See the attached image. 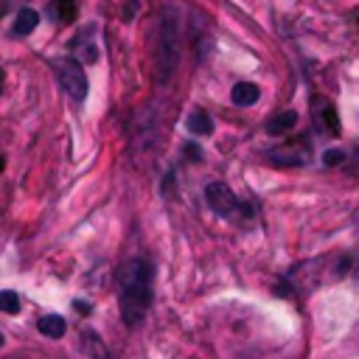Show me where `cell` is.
I'll use <instances>...</instances> for the list:
<instances>
[{
	"instance_id": "cell-19",
	"label": "cell",
	"mask_w": 359,
	"mask_h": 359,
	"mask_svg": "<svg viewBox=\"0 0 359 359\" xmlns=\"http://www.w3.org/2000/svg\"><path fill=\"white\" fill-rule=\"evenodd\" d=\"M6 168V157H3V151H0V171Z\"/></svg>"
},
{
	"instance_id": "cell-4",
	"label": "cell",
	"mask_w": 359,
	"mask_h": 359,
	"mask_svg": "<svg viewBox=\"0 0 359 359\" xmlns=\"http://www.w3.org/2000/svg\"><path fill=\"white\" fill-rule=\"evenodd\" d=\"M205 202L216 216H224V219H233L236 213H250V208L224 182H208L205 185Z\"/></svg>"
},
{
	"instance_id": "cell-22",
	"label": "cell",
	"mask_w": 359,
	"mask_h": 359,
	"mask_svg": "<svg viewBox=\"0 0 359 359\" xmlns=\"http://www.w3.org/2000/svg\"><path fill=\"white\" fill-rule=\"evenodd\" d=\"M0 348H3V334H0Z\"/></svg>"
},
{
	"instance_id": "cell-18",
	"label": "cell",
	"mask_w": 359,
	"mask_h": 359,
	"mask_svg": "<svg viewBox=\"0 0 359 359\" xmlns=\"http://www.w3.org/2000/svg\"><path fill=\"white\" fill-rule=\"evenodd\" d=\"M73 309H76V311H81V314H90V306H87L84 300H73Z\"/></svg>"
},
{
	"instance_id": "cell-12",
	"label": "cell",
	"mask_w": 359,
	"mask_h": 359,
	"mask_svg": "<svg viewBox=\"0 0 359 359\" xmlns=\"http://www.w3.org/2000/svg\"><path fill=\"white\" fill-rule=\"evenodd\" d=\"M81 351L87 353V359H115V356L107 351V345L101 342V337L93 334V331H84V334H81Z\"/></svg>"
},
{
	"instance_id": "cell-15",
	"label": "cell",
	"mask_w": 359,
	"mask_h": 359,
	"mask_svg": "<svg viewBox=\"0 0 359 359\" xmlns=\"http://www.w3.org/2000/svg\"><path fill=\"white\" fill-rule=\"evenodd\" d=\"M0 311L17 314V311H20V294L11 292V289H3V292H0Z\"/></svg>"
},
{
	"instance_id": "cell-14",
	"label": "cell",
	"mask_w": 359,
	"mask_h": 359,
	"mask_svg": "<svg viewBox=\"0 0 359 359\" xmlns=\"http://www.w3.org/2000/svg\"><path fill=\"white\" fill-rule=\"evenodd\" d=\"M294 123H297V112L294 109H283V112H278V115H272L266 121V132L269 135H286V132H292Z\"/></svg>"
},
{
	"instance_id": "cell-16",
	"label": "cell",
	"mask_w": 359,
	"mask_h": 359,
	"mask_svg": "<svg viewBox=\"0 0 359 359\" xmlns=\"http://www.w3.org/2000/svg\"><path fill=\"white\" fill-rule=\"evenodd\" d=\"M342 160H345V151H342V149H328V151L323 154V165H328V168H331V165H339Z\"/></svg>"
},
{
	"instance_id": "cell-11",
	"label": "cell",
	"mask_w": 359,
	"mask_h": 359,
	"mask_svg": "<svg viewBox=\"0 0 359 359\" xmlns=\"http://www.w3.org/2000/svg\"><path fill=\"white\" fill-rule=\"evenodd\" d=\"M36 328H39L42 337H48V339H59V337H65L67 323H65L62 314H42V317L36 320Z\"/></svg>"
},
{
	"instance_id": "cell-9",
	"label": "cell",
	"mask_w": 359,
	"mask_h": 359,
	"mask_svg": "<svg viewBox=\"0 0 359 359\" xmlns=\"http://www.w3.org/2000/svg\"><path fill=\"white\" fill-rule=\"evenodd\" d=\"M36 25H39V14H36L34 8L22 6V8L17 11V17H14V22H11V34H14V36H28Z\"/></svg>"
},
{
	"instance_id": "cell-21",
	"label": "cell",
	"mask_w": 359,
	"mask_h": 359,
	"mask_svg": "<svg viewBox=\"0 0 359 359\" xmlns=\"http://www.w3.org/2000/svg\"><path fill=\"white\" fill-rule=\"evenodd\" d=\"M0 87H3V70H0Z\"/></svg>"
},
{
	"instance_id": "cell-17",
	"label": "cell",
	"mask_w": 359,
	"mask_h": 359,
	"mask_svg": "<svg viewBox=\"0 0 359 359\" xmlns=\"http://www.w3.org/2000/svg\"><path fill=\"white\" fill-rule=\"evenodd\" d=\"M182 151L188 154V160H191V163H199V160H202V151H199L194 143H185V146H182Z\"/></svg>"
},
{
	"instance_id": "cell-2",
	"label": "cell",
	"mask_w": 359,
	"mask_h": 359,
	"mask_svg": "<svg viewBox=\"0 0 359 359\" xmlns=\"http://www.w3.org/2000/svg\"><path fill=\"white\" fill-rule=\"evenodd\" d=\"M180 62V14L165 6L157 17V48H154V79L157 84H168Z\"/></svg>"
},
{
	"instance_id": "cell-6",
	"label": "cell",
	"mask_w": 359,
	"mask_h": 359,
	"mask_svg": "<svg viewBox=\"0 0 359 359\" xmlns=\"http://www.w3.org/2000/svg\"><path fill=\"white\" fill-rule=\"evenodd\" d=\"M311 157L309 151V143L306 140H297V143H283L278 149L269 151V160L278 163V165H306Z\"/></svg>"
},
{
	"instance_id": "cell-13",
	"label": "cell",
	"mask_w": 359,
	"mask_h": 359,
	"mask_svg": "<svg viewBox=\"0 0 359 359\" xmlns=\"http://www.w3.org/2000/svg\"><path fill=\"white\" fill-rule=\"evenodd\" d=\"M185 129H188L191 135H196V137H205V135L213 132V118H210L205 109H194V112L188 115V121H185Z\"/></svg>"
},
{
	"instance_id": "cell-5",
	"label": "cell",
	"mask_w": 359,
	"mask_h": 359,
	"mask_svg": "<svg viewBox=\"0 0 359 359\" xmlns=\"http://www.w3.org/2000/svg\"><path fill=\"white\" fill-rule=\"evenodd\" d=\"M311 121H314V129H317L323 137H337V135H339V115H337V107H334L325 95H314V98H311Z\"/></svg>"
},
{
	"instance_id": "cell-3",
	"label": "cell",
	"mask_w": 359,
	"mask_h": 359,
	"mask_svg": "<svg viewBox=\"0 0 359 359\" xmlns=\"http://www.w3.org/2000/svg\"><path fill=\"white\" fill-rule=\"evenodd\" d=\"M53 73H56L59 87H62L73 101H84V98H87V90H90L87 73H84V67H81L76 59H70V56L56 59V62H53Z\"/></svg>"
},
{
	"instance_id": "cell-7",
	"label": "cell",
	"mask_w": 359,
	"mask_h": 359,
	"mask_svg": "<svg viewBox=\"0 0 359 359\" xmlns=\"http://www.w3.org/2000/svg\"><path fill=\"white\" fill-rule=\"evenodd\" d=\"M93 34H95V28L93 25H87L73 42H70V48H73V53H79V65H90V62H95L98 59V48H95V42H93Z\"/></svg>"
},
{
	"instance_id": "cell-8",
	"label": "cell",
	"mask_w": 359,
	"mask_h": 359,
	"mask_svg": "<svg viewBox=\"0 0 359 359\" xmlns=\"http://www.w3.org/2000/svg\"><path fill=\"white\" fill-rule=\"evenodd\" d=\"M76 14H79V0H50L48 3V17L59 25L73 22Z\"/></svg>"
},
{
	"instance_id": "cell-20",
	"label": "cell",
	"mask_w": 359,
	"mask_h": 359,
	"mask_svg": "<svg viewBox=\"0 0 359 359\" xmlns=\"http://www.w3.org/2000/svg\"><path fill=\"white\" fill-rule=\"evenodd\" d=\"M353 278L359 280V261H356V266H353Z\"/></svg>"
},
{
	"instance_id": "cell-10",
	"label": "cell",
	"mask_w": 359,
	"mask_h": 359,
	"mask_svg": "<svg viewBox=\"0 0 359 359\" xmlns=\"http://www.w3.org/2000/svg\"><path fill=\"white\" fill-rule=\"evenodd\" d=\"M230 98L236 107H252L258 98H261V87L252 84V81H238L233 90H230Z\"/></svg>"
},
{
	"instance_id": "cell-1",
	"label": "cell",
	"mask_w": 359,
	"mask_h": 359,
	"mask_svg": "<svg viewBox=\"0 0 359 359\" xmlns=\"http://www.w3.org/2000/svg\"><path fill=\"white\" fill-rule=\"evenodd\" d=\"M154 300V264L143 255L126 258L118 266V303L129 328L140 325Z\"/></svg>"
}]
</instances>
